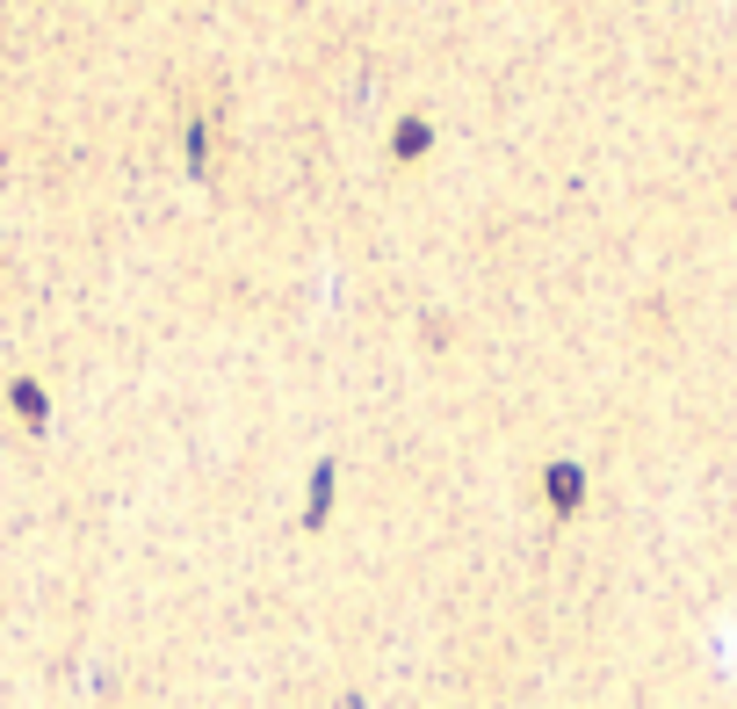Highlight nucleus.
Masks as SVG:
<instances>
[{"label":"nucleus","instance_id":"obj_1","mask_svg":"<svg viewBox=\"0 0 737 709\" xmlns=\"http://www.w3.org/2000/svg\"><path fill=\"white\" fill-rule=\"evenodd\" d=\"M579 492H585V478H579L571 464L549 470V500H557V514H571V507H579Z\"/></svg>","mask_w":737,"mask_h":709},{"label":"nucleus","instance_id":"obj_2","mask_svg":"<svg viewBox=\"0 0 737 709\" xmlns=\"http://www.w3.org/2000/svg\"><path fill=\"white\" fill-rule=\"evenodd\" d=\"M398 153H405V159L427 153V131H420V123H398Z\"/></svg>","mask_w":737,"mask_h":709}]
</instances>
